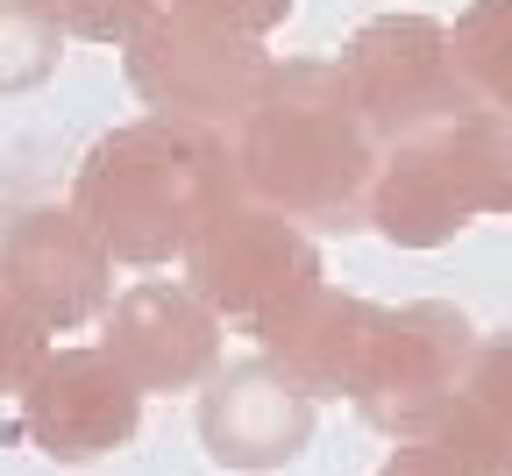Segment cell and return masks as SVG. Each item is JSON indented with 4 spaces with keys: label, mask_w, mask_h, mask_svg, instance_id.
<instances>
[{
    "label": "cell",
    "mask_w": 512,
    "mask_h": 476,
    "mask_svg": "<svg viewBox=\"0 0 512 476\" xmlns=\"http://www.w3.org/2000/svg\"><path fill=\"white\" fill-rule=\"evenodd\" d=\"M235 185L242 199L299 221L306 235L370 228V185L384 143L342 93V72L320 57H271V79L235 128Z\"/></svg>",
    "instance_id": "obj_1"
},
{
    "label": "cell",
    "mask_w": 512,
    "mask_h": 476,
    "mask_svg": "<svg viewBox=\"0 0 512 476\" xmlns=\"http://www.w3.org/2000/svg\"><path fill=\"white\" fill-rule=\"evenodd\" d=\"M228 199H242L228 135L164 121V114L107 128L72 178V214L93 228V242L114 263H136V270L185 256L192 235Z\"/></svg>",
    "instance_id": "obj_2"
},
{
    "label": "cell",
    "mask_w": 512,
    "mask_h": 476,
    "mask_svg": "<svg viewBox=\"0 0 512 476\" xmlns=\"http://www.w3.org/2000/svg\"><path fill=\"white\" fill-rule=\"evenodd\" d=\"M477 214L512 221V114L470 107L463 121L384 150L370 185V228L392 249H441Z\"/></svg>",
    "instance_id": "obj_3"
},
{
    "label": "cell",
    "mask_w": 512,
    "mask_h": 476,
    "mask_svg": "<svg viewBox=\"0 0 512 476\" xmlns=\"http://www.w3.org/2000/svg\"><path fill=\"white\" fill-rule=\"evenodd\" d=\"M484 334L470 327L463 306L448 299H413V306H384L370 327V349L356 370L349 405L384 434V441H420L448 405H456L470 356H477Z\"/></svg>",
    "instance_id": "obj_4"
},
{
    "label": "cell",
    "mask_w": 512,
    "mask_h": 476,
    "mask_svg": "<svg viewBox=\"0 0 512 476\" xmlns=\"http://www.w3.org/2000/svg\"><path fill=\"white\" fill-rule=\"evenodd\" d=\"M121 72L150 114L221 135V128H242V114L256 107V93L271 79V50L221 22L150 8V22L121 43Z\"/></svg>",
    "instance_id": "obj_5"
},
{
    "label": "cell",
    "mask_w": 512,
    "mask_h": 476,
    "mask_svg": "<svg viewBox=\"0 0 512 476\" xmlns=\"http://www.w3.org/2000/svg\"><path fill=\"white\" fill-rule=\"evenodd\" d=\"M335 72H342L349 107L363 114V128L384 150L434 135L477 107L456 57H448V22H434V15H370L342 43Z\"/></svg>",
    "instance_id": "obj_6"
},
{
    "label": "cell",
    "mask_w": 512,
    "mask_h": 476,
    "mask_svg": "<svg viewBox=\"0 0 512 476\" xmlns=\"http://www.w3.org/2000/svg\"><path fill=\"white\" fill-rule=\"evenodd\" d=\"M178 263H185V292L235 327H264L271 313H285L299 292L320 285L313 235L271 207H256V199H228Z\"/></svg>",
    "instance_id": "obj_7"
},
{
    "label": "cell",
    "mask_w": 512,
    "mask_h": 476,
    "mask_svg": "<svg viewBox=\"0 0 512 476\" xmlns=\"http://www.w3.org/2000/svg\"><path fill=\"white\" fill-rule=\"evenodd\" d=\"M0 285L43 334H72L114 306V256L72 207H29L0 235Z\"/></svg>",
    "instance_id": "obj_8"
},
{
    "label": "cell",
    "mask_w": 512,
    "mask_h": 476,
    "mask_svg": "<svg viewBox=\"0 0 512 476\" xmlns=\"http://www.w3.org/2000/svg\"><path fill=\"white\" fill-rule=\"evenodd\" d=\"M15 398H22V434L50 462H100L128 448L143 427V391L114 370L107 349H50Z\"/></svg>",
    "instance_id": "obj_9"
},
{
    "label": "cell",
    "mask_w": 512,
    "mask_h": 476,
    "mask_svg": "<svg viewBox=\"0 0 512 476\" xmlns=\"http://www.w3.org/2000/svg\"><path fill=\"white\" fill-rule=\"evenodd\" d=\"M100 349L136 391H200L221 370V320L192 299L185 285H128L107 313Z\"/></svg>",
    "instance_id": "obj_10"
},
{
    "label": "cell",
    "mask_w": 512,
    "mask_h": 476,
    "mask_svg": "<svg viewBox=\"0 0 512 476\" xmlns=\"http://www.w3.org/2000/svg\"><path fill=\"white\" fill-rule=\"evenodd\" d=\"M200 441L221 469H285L313 441V398L285 384L264 356L221 363L200 391Z\"/></svg>",
    "instance_id": "obj_11"
},
{
    "label": "cell",
    "mask_w": 512,
    "mask_h": 476,
    "mask_svg": "<svg viewBox=\"0 0 512 476\" xmlns=\"http://www.w3.org/2000/svg\"><path fill=\"white\" fill-rule=\"evenodd\" d=\"M377 313L384 306H370L356 292H335L328 278H320L313 292H299L285 313H271L249 334H256V349H264V363L320 405V398H349L356 391V370H363Z\"/></svg>",
    "instance_id": "obj_12"
},
{
    "label": "cell",
    "mask_w": 512,
    "mask_h": 476,
    "mask_svg": "<svg viewBox=\"0 0 512 476\" xmlns=\"http://www.w3.org/2000/svg\"><path fill=\"white\" fill-rule=\"evenodd\" d=\"M456 476H512V327L484 334L456 405L420 434Z\"/></svg>",
    "instance_id": "obj_13"
},
{
    "label": "cell",
    "mask_w": 512,
    "mask_h": 476,
    "mask_svg": "<svg viewBox=\"0 0 512 476\" xmlns=\"http://www.w3.org/2000/svg\"><path fill=\"white\" fill-rule=\"evenodd\" d=\"M448 57H456L477 107L512 114V0H470L448 22Z\"/></svg>",
    "instance_id": "obj_14"
},
{
    "label": "cell",
    "mask_w": 512,
    "mask_h": 476,
    "mask_svg": "<svg viewBox=\"0 0 512 476\" xmlns=\"http://www.w3.org/2000/svg\"><path fill=\"white\" fill-rule=\"evenodd\" d=\"M64 57V29L36 0H0V93H36Z\"/></svg>",
    "instance_id": "obj_15"
},
{
    "label": "cell",
    "mask_w": 512,
    "mask_h": 476,
    "mask_svg": "<svg viewBox=\"0 0 512 476\" xmlns=\"http://www.w3.org/2000/svg\"><path fill=\"white\" fill-rule=\"evenodd\" d=\"M36 8L64 29V43H128L150 22V0H36Z\"/></svg>",
    "instance_id": "obj_16"
},
{
    "label": "cell",
    "mask_w": 512,
    "mask_h": 476,
    "mask_svg": "<svg viewBox=\"0 0 512 476\" xmlns=\"http://www.w3.org/2000/svg\"><path fill=\"white\" fill-rule=\"evenodd\" d=\"M150 8L192 15V22H221V29H235V36H256V43H264V36L292 15V0H150Z\"/></svg>",
    "instance_id": "obj_17"
},
{
    "label": "cell",
    "mask_w": 512,
    "mask_h": 476,
    "mask_svg": "<svg viewBox=\"0 0 512 476\" xmlns=\"http://www.w3.org/2000/svg\"><path fill=\"white\" fill-rule=\"evenodd\" d=\"M43 356H50V334L8 299V285H0V391H22Z\"/></svg>",
    "instance_id": "obj_18"
},
{
    "label": "cell",
    "mask_w": 512,
    "mask_h": 476,
    "mask_svg": "<svg viewBox=\"0 0 512 476\" xmlns=\"http://www.w3.org/2000/svg\"><path fill=\"white\" fill-rule=\"evenodd\" d=\"M377 476H456L434 448H420V441H406V448H392V462H384Z\"/></svg>",
    "instance_id": "obj_19"
}]
</instances>
